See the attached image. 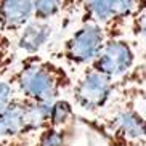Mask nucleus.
<instances>
[{"label":"nucleus","instance_id":"obj_1","mask_svg":"<svg viewBox=\"0 0 146 146\" xmlns=\"http://www.w3.org/2000/svg\"><path fill=\"white\" fill-rule=\"evenodd\" d=\"M11 82L16 96L52 104L69 93L72 76L63 64L42 55L24 56L11 69Z\"/></svg>","mask_w":146,"mask_h":146},{"label":"nucleus","instance_id":"obj_2","mask_svg":"<svg viewBox=\"0 0 146 146\" xmlns=\"http://www.w3.org/2000/svg\"><path fill=\"white\" fill-rule=\"evenodd\" d=\"M109 37L111 34L104 26L90 21H80L63 39L52 58L66 69L85 68L98 56Z\"/></svg>","mask_w":146,"mask_h":146},{"label":"nucleus","instance_id":"obj_3","mask_svg":"<svg viewBox=\"0 0 146 146\" xmlns=\"http://www.w3.org/2000/svg\"><path fill=\"white\" fill-rule=\"evenodd\" d=\"M50 104L37 103L15 95L0 111V140L37 133L47 127Z\"/></svg>","mask_w":146,"mask_h":146},{"label":"nucleus","instance_id":"obj_4","mask_svg":"<svg viewBox=\"0 0 146 146\" xmlns=\"http://www.w3.org/2000/svg\"><path fill=\"white\" fill-rule=\"evenodd\" d=\"M77 71V77H72V85L69 90L74 104L85 112H98L111 106L117 93V80L106 77L90 66Z\"/></svg>","mask_w":146,"mask_h":146},{"label":"nucleus","instance_id":"obj_5","mask_svg":"<svg viewBox=\"0 0 146 146\" xmlns=\"http://www.w3.org/2000/svg\"><path fill=\"white\" fill-rule=\"evenodd\" d=\"M145 7V0H84L80 21L101 24L114 35L129 37L130 18Z\"/></svg>","mask_w":146,"mask_h":146},{"label":"nucleus","instance_id":"obj_6","mask_svg":"<svg viewBox=\"0 0 146 146\" xmlns=\"http://www.w3.org/2000/svg\"><path fill=\"white\" fill-rule=\"evenodd\" d=\"M140 47H143V43L127 35L109 37L98 56L88 66L112 80H119L140 63L138 61Z\"/></svg>","mask_w":146,"mask_h":146},{"label":"nucleus","instance_id":"obj_7","mask_svg":"<svg viewBox=\"0 0 146 146\" xmlns=\"http://www.w3.org/2000/svg\"><path fill=\"white\" fill-rule=\"evenodd\" d=\"M68 24L63 16L53 19H31L26 26L13 37L16 56H34L42 55L43 50L50 47L55 35L63 31Z\"/></svg>","mask_w":146,"mask_h":146},{"label":"nucleus","instance_id":"obj_8","mask_svg":"<svg viewBox=\"0 0 146 146\" xmlns=\"http://www.w3.org/2000/svg\"><path fill=\"white\" fill-rule=\"evenodd\" d=\"M109 133L124 143L145 141V114L140 112L138 104L124 98V103L111 112L106 122Z\"/></svg>","mask_w":146,"mask_h":146},{"label":"nucleus","instance_id":"obj_9","mask_svg":"<svg viewBox=\"0 0 146 146\" xmlns=\"http://www.w3.org/2000/svg\"><path fill=\"white\" fill-rule=\"evenodd\" d=\"M34 18L32 0H0V32L15 35Z\"/></svg>","mask_w":146,"mask_h":146},{"label":"nucleus","instance_id":"obj_10","mask_svg":"<svg viewBox=\"0 0 146 146\" xmlns=\"http://www.w3.org/2000/svg\"><path fill=\"white\" fill-rule=\"evenodd\" d=\"M72 120H76V111H74V104L69 100L60 98L50 104L47 127L63 129L72 124Z\"/></svg>","mask_w":146,"mask_h":146},{"label":"nucleus","instance_id":"obj_11","mask_svg":"<svg viewBox=\"0 0 146 146\" xmlns=\"http://www.w3.org/2000/svg\"><path fill=\"white\" fill-rule=\"evenodd\" d=\"M34 19H53L63 15L64 0H32Z\"/></svg>","mask_w":146,"mask_h":146},{"label":"nucleus","instance_id":"obj_12","mask_svg":"<svg viewBox=\"0 0 146 146\" xmlns=\"http://www.w3.org/2000/svg\"><path fill=\"white\" fill-rule=\"evenodd\" d=\"M68 127L55 129V127H45L39 132V138L35 146H68Z\"/></svg>","mask_w":146,"mask_h":146},{"label":"nucleus","instance_id":"obj_13","mask_svg":"<svg viewBox=\"0 0 146 146\" xmlns=\"http://www.w3.org/2000/svg\"><path fill=\"white\" fill-rule=\"evenodd\" d=\"M18 61L16 52H15L13 37L0 32V76L8 72Z\"/></svg>","mask_w":146,"mask_h":146},{"label":"nucleus","instance_id":"obj_14","mask_svg":"<svg viewBox=\"0 0 146 146\" xmlns=\"http://www.w3.org/2000/svg\"><path fill=\"white\" fill-rule=\"evenodd\" d=\"M11 69H10L8 72H5L3 76H0V111H2V109L10 103V100L16 95L15 93L13 82H11Z\"/></svg>","mask_w":146,"mask_h":146}]
</instances>
